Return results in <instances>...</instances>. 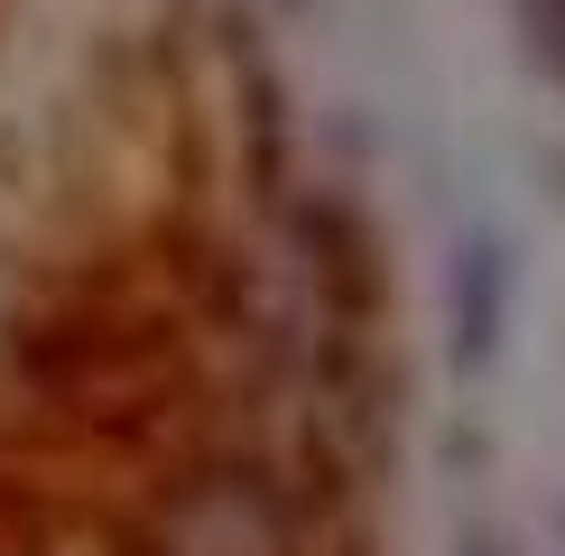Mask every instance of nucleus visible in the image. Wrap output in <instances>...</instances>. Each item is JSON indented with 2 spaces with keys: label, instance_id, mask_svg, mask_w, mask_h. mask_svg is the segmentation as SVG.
Here are the masks:
<instances>
[{
  "label": "nucleus",
  "instance_id": "nucleus-1",
  "mask_svg": "<svg viewBox=\"0 0 565 556\" xmlns=\"http://www.w3.org/2000/svg\"><path fill=\"white\" fill-rule=\"evenodd\" d=\"M139 556H306V501L250 455L204 463L177 492H158Z\"/></svg>",
  "mask_w": 565,
  "mask_h": 556
},
{
  "label": "nucleus",
  "instance_id": "nucleus-2",
  "mask_svg": "<svg viewBox=\"0 0 565 556\" xmlns=\"http://www.w3.org/2000/svg\"><path fill=\"white\" fill-rule=\"evenodd\" d=\"M529 29H537V46H547L556 75H565V0H529Z\"/></svg>",
  "mask_w": 565,
  "mask_h": 556
}]
</instances>
